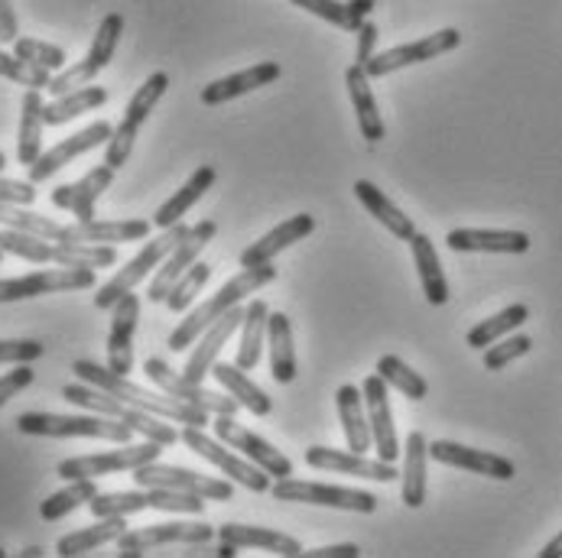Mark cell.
<instances>
[{
    "label": "cell",
    "mask_w": 562,
    "mask_h": 558,
    "mask_svg": "<svg viewBox=\"0 0 562 558\" xmlns=\"http://www.w3.org/2000/svg\"><path fill=\"white\" fill-rule=\"evenodd\" d=\"M53 243L56 240L36 238V235L16 231V228H3L0 231V250L13 253L20 260H30V263H53Z\"/></svg>",
    "instance_id": "45"
},
{
    "label": "cell",
    "mask_w": 562,
    "mask_h": 558,
    "mask_svg": "<svg viewBox=\"0 0 562 558\" xmlns=\"http://www.w3.org/2000/svg\"><path fill=\"white\" fill-rule=\"evenodd\" d=\"M162 445L147 439L144 445H124L114 452H101V455H81V458H66L59 462L56 475L63 480L79 478H104V475H121V471H137L150 462H160Z\"/></svg>",
    "instance_id": "7"
},
{
    "label": "cell",
    "mask_w": 562,
    "mask_h": 558,
    "mask_svg": "<svg viewBox=\"0 0 562 558\" xmlns=\"http://www.w3.org/2000/svg\"><path fill=\"white\" fill-rule=\"evenodd\" d=\"M0 556H3V549H0Z\"/></svg>",
    "instance_id": "64"
},
{
    "label": "cell",
    "mask_w": 562,
    "mask_h": 558,
    "mask_svg": "<svg viewBox=\"0 0 562 558\" xmlns=\"http://www.w3.org/2000/svg\"><path fill=\"white\" fill-rule=\"evenodd\" d=\"M134 480H137V487H172V490H186V493H195L205 500H235V487H232L235 480L205 478V475H195L189 468L160 465V462L137 468Z\"/></svg>",
    "instance_id": "16"
},
{
    "label": "cell",
    "mask_w": 562,
    "mask_h": 558,
    "mask_svg": "<svg viewBox=\"0 0 562 558\" xmlns=\"http://www.w3.org/2000/svg\"><path fill=\"white\" fill-rule=\"evenodd\" d=\"M378 36H381V33H378V26L364 20V23H361V30H358V53H355V62H361V66H364V62L374 56Z\"/></svg>",
    "instance_id": "55"
},
{
    "label": "cell",
    "mask_w": 562,
    "mask_h": 558,
    "mask_svg": "<svg viewBox=\"0 0 562 558\" xmlns=\"http://www.w3.org/2000/svg\"><path fill=\"white\" fill-rule=\"evenodd\" d=\"M316 231V218L313 215H293L290 221L277 225L273 231H267L260 240H254L247 250L241 253V266L250 270V266H260V263H270L280 250L293 247L296 240H306Z\"/></svg>",
    "instance_id": "24"
},
{
    "label": "cell",
    "mask_w": 562,
    "mask_h": 558,
    "mask_svg": "<svg viewBox=\"0 0 562 558\" xmlns=\"http://www.w3.org/2000/svg\"><path fill=\"white\" fill-rule=\"evenodd\" d=\"M218 539L238 546V549H263V553H273V556L283 558H300L306 549L286 536V533H277V529H267V526H244V523H225L218 526Z\"/></svg>",
    "instance_id": "27"
},
{
    "label": "cell",
    "mask_w": 562,
    "mask_h": 558,
    "mask_svg": "<svg viewBox=\"0 0 562 558\" xmlns=\"http://www.w3.org/2000/svg\"><path fill=\"white\" fill-rule=\"evenodd\" d=\"M189 235V228L179 221V225H172V228H166L157 240H147V247L134 257V260H127V266H121L98 293H94V309H101V312H111L127 293H134L137 289V283H144L154 270H160V263L176 250V243Z\"/></svg>",
    "instance_id": "4"
},
{
    "label": "cell",
    "mask_w": 562,
    "mask_h": 558,
    "mask_svg": "<svg viewBox=\"0 0 562 558\" xmlns=\"http://www.w3.org/2000/svg\"><path fill=\"white\" fill-rule=\"evenodd\" d=\"M150 490V510H166V513H189L202 516L205 513V497L172 490V487H147Z\"/></svg>",
    "instance_id": "48"
},
{
    "label": "cell",
    "mask_w": 562,
    "mask_h": 558,
    "mask_svg": "<svg viewBox=\"0 0 562 558\" xmlns=\"http://www.w3.org/2000/svg\"><path fill=\"white\" fill-rule=\"evenodd\" d=\"M446 243L456 253H527L530 238L524 231H487V228H456Z\"/></svg>",
    "instance_id": "26"
},
{
    "label": "cell",
    "mask_w": 562,
    "mask_h": 558,
    "mask_svg": "<svg viewBox=\"0 0 562 558\" xmlns=\"http://www.w3.org/2000/svg\"><path fill=\"white\" fill-rule=\"evenodd\" d=\"M94 270L88 266H56V270H36L20 280H0V303H20L36 299L49 293H72V289H91Z\"/></svg>",
    "instance_id": "10"
},
{
    "label": "cell",
    "mask_w": 562,
    "mask_h": 558,
    "mask_svg": "<svg viewBox=\"0 0 562 558\" xmlns=\"http://www.w3.org/2000/svg\"><path fill=\"white\" fill-rule=\"evenodd\" d=\"M530 348H533V341H530L527 334L510 331V334H504L501 341H494L491 348H484V367H487V371H504V367L514 364L517 357L530 354Z\"/></svg>",
    "instance_id": "49"
},
{
    "label": "cell",
    "mask_w": 562,
    "mask_h": 558,
    "mask_svg": "<svg viewBox=\"0 0 562 558\" xmlns=\"http://www.w3.org/2000/svg\"><path fill=\"white\" fill-rule=\"evenodd\" d=\"M94 497H98V483H94V478L69 480V487H63V490L49 493V497L40 503V516H43L46 523H56V520L69 516L72 510H79V506H85V503H91Z\"/></svg>",
    "instance_id": "40"
},
{
    "label": "cell",
    "mask_w": 562,
    "mask_h": 558,
    "mask_svg": "<svg viewBox=\"0 0 562 558\" xmlns=\"http://www.w3.org/2000/svg\"><path fill=\"white\" fill-rule=\"evenodd\" d=\"M111 137H114V127H111L108 121H94V124H88L85 130L72 134V137H66V140H63V144H56L53 150H46V153L33 162V166H26V169H30V182H33V185H40V182L53 179L63 166H69L72 160H79L81 153H88V150H94V147H108V140H111Z\"/></svg>",
    "instance_id": "18"
},
{
    "label": "cell",
    "mask_w": 562,
    "mask_h": 558,
    "mask_svg": "<svg viewBox=\"0 0 562 558\" xmlns=\"http://www.w3.org/2000/svg\"><path fill=\"white\" fill-rule=\"evenodd\" d=\"M215 231H218V225L209 221V218L199 221L195 228H189V235L179 240L176 250L160 263V270H157V276H154V283H150V289H147V299H150V303H166V296L172 293V286L179 283V276L199 260V253L212 243Z\"/></svg>",
    "instance_id": "15"
},
{
    "label": "cell",
    "mask_w": 562,
    "mask_h": 558,
    "mask_svg": "<svg viewBox=\"0 0 562 558\" xmlns=\"http://www.w3.org/2000/svg\"><path fill=\"white\" fill-rule=\"evenodd\" d=\"M378 374L387 380V387L401 390L403 397L413 399V402L426 399V394H429V384H426L409 364H403L401 357H394V354H384V357L378 361Z\"/></svg>",
    "instance_id": "44"
},
{
    "label": "cell",
    "mask_w": 562,
    "mask_h": 558,
    "mask_svg": "<svg viewBox=\"0 0 562 558\" xmlns=\"http://www.w3.org/2000/svg\"><path fill=\"white\" fill-rule=\"evenodd\" d=\"M166 88H169V76L166 72H154L150 79L134 91V98L124 107V121L114 127V137L108 140V150H104V162L111 169H121L124 162L131 160V150L137 144V134L147 124V117L154 114V107L160 104Z\"/></svg>",
    "instance_id": "5"
},
{
    "label": "cell",
    "mask_w": 562,
    "mask_h": 558,
    "mask_svg": "<svg viewBox=\"0 0 562 558\" xmlns=\"http://www.w3.org/2000/svg\"><path fill=\"white\" fill-rule=\"evenodd\" d=\"M212 185H215V169H212V166H199V169L186 179V185H182L172 198H166V202H162L160 212L154 215V225L162 228V231H166V228H172V225H179V221H182V215H186V212H189V208H192V205H195L209 189H212Z\"/></svg>",
    "instance_id": "36"
},
{
    "label": "cell",
    "mask_w": 562,
    "mask_h": 558,
    "mask_svg": "<svg viewBox=\"0 0 562 558\" xmlns=\"http://www.w3.org/2000/svg\"><path fill=\"white\" fill-rule=\"evenodd\" d=\"M53 263L104 270V266L117 263V250H114V243H53Z\"/></svg>",
    "instance_id": "41"
},
{
    "label": "cell",
    "mask_w": 562,
    "mask_h": 558,
    "mask_svg": "<svg viewBox=\"0 0 562 558\" xmlns=\"http://www.w3.org/2000/svg\"><path fill=\"white\" fill-rule=\"evenodd\" d=\"M277 280V266L273 263H260L241 270L235 280H228L209 303H202L195 312H189V319L179 321V328L169 334V351H186L189 344H195L215 321L222 319L225 312H232L235 306H241L244 299H250L257 289H263L267 283Z\"/></svg>",
    "instance_id": "2"
},
{
    "label": "cell",
    "mask_w": 562,
    "mask_h": 558,
    "mask_svg": "<svg viewBox=\"0 0 562 558\" xmlns=\"http://www.w3.org/2000/svg\"><path fill=\"white\" fill-rule=\"evenodd\" d=\"M13 56H20V59H26V62H33V66H40V69H46V72H63L66 69V49H59V46H53V43H43V39H33V36H23V39H16L13 43Z\"/></svg>",
    "instance_id": "47"
},
{
    "label": "cell",
    "mask_w": 562,
    "mask_h": 558,
    "mask_svg": "<svg viewBox=\"0 0 562 558\" xmlns=\"http://www.w3.org/2000/svg\"><path fill=\"white\" fill-rule=\"evenodd\" d=\"M0 263H3V250H0Z\"/></svg>",
    "instance_id": "63"
},
{
    "label": "cell",
    "mask_w": 562,
    "mask_h": 558,
    "mask_svg": "<svg viewBox=\"0 0 562 558\" xmlns=\"http://www.w3.org/2000/svg\"><path fill=\"white\" fill-rule=\"evenodd\" d=\"M144 374L154 380L157 390L169 394V397L182 399V402H192V406H199V409H205V412H212V415H235V412L241 409V402L232 397V394H215V390H205L202 384L186 380V377L176 374L162 357H150V361L144 364Z\"/></svg>",
    "instance_id": "13"
},
{
    "label": "cell",
    "mask_w": 562,
    "mask_h": 558,
    "mask_svg": "<svg viewBox=\"0 0 562 558\" xmlns=\"http://www.w3.org/2000/svg\"><path fill=\"white\" fill-rule=\"evenodd\" d=\"M355 195H358V202L368 208V215H374V221H381L394 238L401 240H413L416 235V228H413V218L409 215H403L401 208L374 185V182H368V179H358L355 182Z\"/></svg>",
    "instance_id": "35"
},
{
    "label": "cell",
    "mask_w": 562,
    "mask_h": 558,
    "mask_svg": "<svg viewBox=\"0 0 562 558\" xmlns=\"http://www.w3.org/2000/svg\"><path fill=\"white\" fill-rule=\"evenodd\" d=\"M338 419H341V432H345V442L351 452H368L374 445L371 439V422H368V409H364V394L351 384H345L338 390Z\"/></svg>",
    "instance_id": "31"
},
{
    "label": "cell",
    "mask_w": 562,
    "mask_h": 558,
    "mask_svg": "<svg viewBox=\"0 0 562 558\" xmlns=\"http://www.w3.org/2000/svg\"><path fill=\"white\" fill-rule=\"evenodd\" d=\"M267 344H270V374L277 384L296 380V348H293V324L283 312H270L267 321Z\"/></svg>",
    "instance_id": "33"
},
{
    "label": "cell",
    "mask_w": 562,
    "mask_h": 558,
    "mask_svg": "<svg viewBox=\"0 0 562 558\" xmlns=\"http://www.w3.org/2000/svg\"><path fill=\"white\" fill-rule=\"evenodd\" d=\"M303 556H310V558H358L361 556V549H358L355 543H338V546L310 549V553H303Z\"/></svg>",
    "instance_id": "57"
},
{
    "label": "cell",
    "mask_w": 562,
    "mask_h": 558,
    "mask_svg": "<svg viewBox=\"0 0 562 558\" xmlns=\"http://www.w3.org/2000/svg\"><path fill=\"white\" fill-rule=\"evenodd\" d=\"M114 172H117V169H111L108 162H104V166H94L91 172L81 175L79 182H69V185L53 189L49 198H53L56 208L76 215V221H94V205H98V198L111 189Z\"/></svg>",
    "instance_id": "21"
},
{
    "label": "cell",
    "mask_w": 562,
    "mask_h": 558,
    "mask_svg": "<svg viewBox=\"0 0 562 558\" xmlns=\"http://www.w3.org/2000/svg\"><path fill=\"white\" fill-rule=\"evenodd\" d=\"M212 429H215V439H222L225 445L238 448L247 462L263 468L270 478H293V462L283 452H277L267 439L254 435L250 429H244L241 422H235V415H215Z\"/></svg>",
    "instance_id": "14"
},
{
    "label": "cell",
    "mask_w": 562,
    "mask_h": 558,
    "mask_svg": "<svg viewBox=\"0 0 562 558\" xmlns=\"http://www.w3.org/2000/svg\"><path fill=\"white\" fill-rule=\"evenodd\" d=\"M212 377L225 387V394H232V397L238 399L244 409H250L254 415H270V409H273L270 397L247 377V371H241L238 364H218V361H215Z\"/></svg>",
    "instance_id": "39"
},
{
    "label": "cell",
    "mask_w": 562,
    "mask_h": 558,
    "mask_svg": "<svg viewBox=\"0 0 562 558\" xmlns=\"http://www.w3.org/2000/svg\"><path fill=\"white\" fill-rule=\"evenodd\" d=\"M429 458L439 462V465H449V468H462V471H472V475H482V478L494 480H510L517 475L514 462L494 455V452H482V448H469V445H459V442H429Z\"/></svg>",
    "instance_id": "20"
},
{
    "label": "cell",
    "mask_w": 562,
    "mask_h": 558,
    "mask_svg": "<svg viewBox=\"0 0 562 558\" xmlns=\"http://www.w3.org/2000/svg\"><path fill=\"white\" fill-rule=\"evenodd\" d=\"M46 101L40 88H26L20 104V134H16V160L33 166L43 157V127H46Z\"/></svg>",
    "instance_id": "29"
},
{
    "label": "cell",
    "mask_w": 562,
    "mask_h": 558,
    "mask_svg": "<svg viewBox=\"0 0 562 558\" xmlns=\"http://www.w3.org/2000/svg\"><path fill=\"white\" fill-rule=\"evenodd\" d=\"M459 43H462V33L452 30V26H446V30H439V33H429L426 39H416V43H406V46H394V49H387V53H381V56H371V59L364 62V72H368L371 79H384V76L401 72L406 66L439 59L442 53L459 49Z\"/></svg>",
    "instance_id": "12"
},
{
    "label": "cell",
    "mask_w": 562,
    "mask_h": 558,
    "mask_svg": "<svg viewBox=\"0 0 562 558\" xmlns=\"http://www.w3.org/2000/svg\"><path fill=\"white\" fill-rule=\"evenodd\" d=\"M540 558H562V533L557 536V539H550L547 546H543V553H540Z\"/></svg>",
    "instance_id": "59"
},
{
    "label": "cell",
    "mask_w": 562,
    "mask_h": 558,
    "mask_svg": "<svg viewBox=\"0 0 562 558\" xmlns=\"http://www.w3.org/2000/svg\"><path fill=\"white\" fill-rule=\"evenodd\" d=\"M0 79H10L16 81V84H26V88H49V81H53V72H46V69H40V66H33V62H26V59H20V56H10V53H3L0 49Z\"/></svg>",
    "instance_id": "51"
},
{
    "label": "cell",
    "mask_w": 562,
    "mask_h": 558,
    "mask_svg": "<svg viewBox=\"0 0 562 558\" xmlns=\"http://www.w3.org/2000/svg\"><path fill=\"white\" fill-rule=\"evenodd\" d=\"M43 354H46V344L43 341H33V338L0 341V364H33Z\"/></svg>",
    "instance_id": "52"
},
{
    "label": "cell",
    "mask_w": 562,
    "mask_h": 558,
    "mask_svg": "<svg viewBox=\"0 0 562 558\" xmlns=\"http://www.w3.org/2000/svg\"><path fill=\"white\" fill-rule=\"evenodd\" d=\"M91 516L94 520H104V516H134V513H144L150 510V490L140 487V490H117V493H98L91 503H88Z\"/></svg>",
    "instance_id": "43"
},
{
    "label": "cell",
    "mask_w": 562,
    "mask_h": 558,
    "mask_svg": "<svg viewBox=\"0 0 562 558\" xmlns=\"http://www.w3.org/2000/svg\"><path fill=\"white\" fill-rule=\"evenodd\" d=\"M387 380L381 374H371L361 384L364 394V409H368V422H371V439H374V452L384 462H397L401 458V442H397V425H394V409L387 397Z\"/></svg>",
    "instance_id": "17"
},
{
    "label": "cell",
    "mask_w": 562,
    "mask_h": 558,
    "mask_svg": "<svg viewBox=\"0 0 562 558\" xmlns=\"http://www.w3.org/2000/svg\"><path fill=\"white\" fill-rule=\"evenodd\" d=\"M33 377H36V374H33L30 364H13V371H7V374L0 377V406L10 402L20 390H26V387L33 384Z\"/></svg>",
    "instance_id": "53"
},
{
    "label": "cell",
    "mask_w": 562,
    "mask_h": 558,
    "mask_svg": "<svg viewBox=\"0 0 562 558\" xmlns=\"http://www.w3.org/2000/svg\"><path fill=\"white\" fill-rule=\"evenodd\" d=\"M290 3H293V7H303L306 13L319 16L325 23H335V26L345 30V33H358V30H361V20L351 16L348 0H290Z\"/></svg>",
    "instance_id": "50"
},
{
    "label": "cell",
    "mask_w": 562,
    "mask_h": 558,
    "mask_svg": "<svg viewBox=\"0 0 562 558\" xmlns=\"http://www.w3.org/2000/svg\"><path fill=\"white\" fill-rule=\"evenodd\" d=\"M140 321V299L127 293L114 309H111V334H108V367L114 374H131L134 371V331Z\"/></svg>",
    "instance_id": "22"
},
{
    "label": "cell",
    "mask_w": 562,
    "mask_h": 558,
    "mask_svg": "<svg viewBox=\"0 0 562 558\" xmlns=\"http://www.w3.org/2000/svg\"><path fill=\"white\" fill-rule=\"evenodd\" d=\"M215 556H222V558H235V556H238V546H232V543H225V539H222V546H218V549H215Z\"/></svg>",
    "instance_id": "60"
},
{
    "label": "cell",
    "mask_w": 562,
    "mask_h": 558,
    "mask_svg": "<svg viewBox=\"0 0 562 558\" xmlns=\"http://www.w3.org/2000/svg\"><path fill=\"white\" fill-rule=\"evenodd\" d=\"M108 101V91L101 88V84H81L76 91H69V94H59V98H53L49 104H46V127H59V124H69V121H76L81 114H88V111H94V107H101Z\"/></svg>",
    "instance_id": "38"
},
{
    "label": "cell",
    "mask_w": 562,
    "mask_h": 558,
    "mask_svg": "<svg viewBox=\"0 0 562 558\" xmlns=\"http://www.w3.org/2000/svg\"><path fill=\"white\" fill-rule=\"evenodd\" d=\"M270 493L286 503H316V506H335V510H348V513H374L378 510V497L371 490L316 483V480L277 478Z\"/></svg>",
    "instance_id": "8"
},
{
    "label": "cell",
    "mask_w": 562,
    "mask_h": 558,
    "mask_svg": "<svg viewBox=\"0 0 562 558\" xmlns=\"http://www.w3.org/2000/svg\"><path fill=\"white\" fill-rule=\"evenodd\" d=\"M209 276H212V266L202 263V260H195V263L179 276V283L172 286V293L166 296L169 312H186V309L195 303V296L202 293V286L209 283Z\"/></svg>",
    "instance_id": "46"
},
{
    "label": "cell",
    "mask_w": 562,
    "mask_h": 558,
    "mask_svg": "<svg viewBox=\"0 0 562 558\" xmlns=\"http://www.w3.org/2000/svg\"><path fill=\"white\" fill-rule=\"evenodd\" d=\"M121 33H124V16L121 13H108L91 39V49L85 53V59L76 66H66L63 72H56L49 81V94L59 98V94H69L81 84H91V81L101 76V69H108V62L114 59V49L121 43Z\"/></svg>",
    "instance_id": "6"
},
{
    "label": "cell",
    "mask_w": 562,
    "mask_h": 558,
    "mask_svg": "<svg viewBox=\"0 0 562 558\" xmlns=\"http://www.w3.org/2000/svg\"><path fill=\"white\" fill-rule=\"evenodd\" d=\"M426 462H429V442L423 432H409L403 445V503L409 510H419L426 503Z\"/></svg>",
    "instance_id": "30"
},
{
    "label": "cell",
    "mask_w": 562,
    "mask_h": 558,
    "mask_svg": "<svg viewBox=\"0 0 562 558\" xmlns=\"http://www.w3.org/2000/svg\"><path fill=\"white\" fill-rule=\"evenodd\" d=\"M0 202H10V205H33L36 202V189L33 182H16V179H3L0 175Z\"/></svg>",
    "instance_id": "54"
},
{
    "label": "cell",
    "mask_w": 562,
    "mask_h": 558,
    "mask_svg": "<svg viewBox=\"0 0 562 558\" xmlns=\"http://www.w3.org/2000/svg\"><path fill=\"white\" fill-rule=\"evenodd\" d=\"M409 250H413L419 286H423L429 306H446L449 303V283H446V273H442V263H439V253H436L432 240L416 231L413 240H409Z\"/></svg>",
    "instance_id": "32"
},
{
    "label": "cell",
    "mask_w": 562,
    "mask_h": 558,
    "mask_svg": "<svg viewBox=\"0 0 562 558\" xmlns=\"http://www.w3.org/2000/svg\"><path fill=\"white\" fill-rule=\"evenodd\" d=\"M348 10H351V16H355V20H361V23H364V20H368V13L374 10V0H348Z\"/></svg>",
    "instance_id": "58"
},
{
    "label": "cell",
    "mask_w": 562,
    "mask_h": 558,
    "mask_svg": "<svg viewBox=\"0 0 562 558\" xmlns=\"http://www.w3.org/2000/svg\"><path fill=\"white\" fill-rule=\"evenodd\" d=\"M306 465L310 468H319V471H335V475H348V478H364V480H381V483H391V480L401 478V471L394 468V462H384V458H364L361 452H351V448H306Z\"/></svg>",
    "instance_id": "19"
},
{
    "label": "cell",
    "mask_w": 562,
    "mask_h": 558,
    "mask_svg": "<svg viewBox=\"0 0 562 558\" xmlns=\"http://www.w3.org/2000/svg\"><path fill=\"white\" fill-rule=\"evenodd\" d=\"M280 76H283V69H280L277 62H260V66H254V69H244V72H235V76H225V79L205 84L202 104H209V107L228 104V101H235V98H241V94H250V91H257V88H263V84H273Z\"/></svg>",
    "instance_id": "28"
},
{
    "label": "cell",
    "mask_w": 562,
    "mask_h": 558,
    "mask_svg": "<svg viewBox=\"0 0 562 558\" xmlns=\"http://www.w3.org/2000/svg\"><path fill=\"white\" fill-rule=\"evenodd\" d=\"M345 84H348V94H351V104H355V117H358L361 137L368 144H381L384 134H387V127H384V117H381L378 101H374V91H371V76L364 72L361 62L348 66Z\"/></svg>",
    "instance_id": "25"
},
{
    "label": "cell",
    "mask_w": 562,
    "mask_h": 558,
    "mask_svg": "<svg viewBox=\"0 0 562 558\" xmlns=\"http://www.w3.org/2000/svg\"><path fill=\"white\" fill-rule=\"evenodd\" d=\"M16 429L23 435H43V439H104L127 445L134 429L111 415H59V412H23L16 419Z\"/></svg>",
    "instance_id": "3"
},
{
    "label": "cell",
    "mask_w": 562,
    "mask_h": 558,
    "mask_svg": "<svg viewBox=\"0 0 562 558\" xmlns=\"http://www.w3.org/2000/svg\"><path fill=\"white\" fill-rule=\"evenodd\" d=\"M267 321H270V309L263 299H250L244 309L241 321V344H238V357L235 364L241 371H254L260 364V351H263V338H267Z\"/></svg>",
    "instance_id": "37"
},
{
    "label": "cell",
    "mask_w": 562,
    "mask_h": 558,
    "mask_svg": "<svg viewBox=\"0 0 562 558\" xmlns=\"http://www.w3.org/2000/svg\"><path fill=\"white\" fill-rule=\"evenodd\" d=\"M72 371H76V377L85 380V384L101 387L104 394L117 397L121 402H127V406L157 412V415L169 419V422L199 425V429L212 425V412H205V409H199V406H192V402H182V399L169 397V394H162V390L157 394V390H147V387H140V384H131L127 374H114L111 367H98L94 361H76Z\"/></svg>",
    "instance_id": "1"
},
{
    "label": "cell",
    "mask_w": 562,
    "mask_h": 558,
    "mask_svg": "<svg viewBox=\"0 0 562 558\" xmlns=\"http://www.w3.org/2000/svg\"><path fill=\"white\" fill-rule=\"evenodd\" d=\"M124 533H127V516H104L94 526H85V529L63 536L56 543V553L63 558L85 556V553H94V549H101L108 543H117Z\"/></svg>",
    "instance_id": "34"
},
{
    "label": "cell",
    "mask_w": 562,
    "mask_h": 558,
    "mask_svg": "<svg viewBox=\"0 0 562 558\" xmlns=\"http://www.w3.org/2000/svg\"><path fill=\"white\" fill-rule=\"evenodd\" d=\"M20 556H23V558H40V556H43V549H40V546H30V549H23Z\"/></svg>",
    "instance_id": "61"
},
{
    "label": "cell",
    "mask_w": 562,
    "mask_h": 558,
    "mask_svg": "<svg viewBox=\"0 0 562 558\" xmlns=\"http://www.w3.org/2000/svg\"><path fill=\"white\" fill-rule=\"evenodd\" d=\"M3 166H7V157H3V153H0V172H3Z\"/></svg>",
    "instance_id": "62"
},
{
    "label": "cell",
    "mask_w": 562,
    "mask_h": 558,
    "mask_svg": "<svg viewBox=\"0 0 562 558\" xmlns=\"http://www.w3.org/2000/svg\"><path fill=\"white\" fill-rule=\"evenodd\" d=\"M20 23H16V10L13 0H0V43H16L20 36Z\"/></svg>",
    "instance_id": "56"
},
{
    "label": "cell",
    "mask_w": 562,
    "mask_h": 558,
    "mask_svg": "<svg viewBox=\"0 0 562 558\" xmlns=\"http://www.w3.org/2000/svg\"><path fill=\"white\" fill-rule=\"evenodd\" d=\"M218 529H212L209 523H157V526H144V529H127L114 546L121 558H137L147 556L157 546H209V539Z\"/></svg>",
    "instance_id": "11"
},
{
    "label": "cell",
    "mask_w": 562,
    "mask_h": 558,
    "mask_svg": "<svg viewBox=\"0 0 562 558\" xmlns=\"http://www.w3.org/2000/svg\"><path fill=\"white\" fill-rule=\"evenodd\" d=\"M530 319V309L524 306V303H517V306H507L504 312H497V316H491V319H484L482 324H475L472 331H469V348H475V351H484V348H491L494 341H501L504 334H510V331H517L524 321Z\"/></svg>",
    "instance_id": "42"
},
{
    "label": "cell",
    "mask_w": 562,
    "mask_h": 558,
    "mask_svg": "<svg viewBox=\"0 0 562 558\" xmlns=\"http://www.w3.org/2000/svg\"><path fill=\"white\" fill-rule=\"evenodd\" d=\"M244 321V309L241 306H235L232 312H225L222 319L215 321L199 341H195V351H192V357L186 361V367H182V377L186 380H192V384H205V374H212V367H215V361H218V354H222V348L228 344V338L241 328Z\"/></svg>",
    "instance_id": "23"
},
{
    "label": "cell",
    "mask_w": 562,
    "mask_h": 558,
    "mask_svg": "<svg viewBox=\"0 0 562 558\" xmlns=\"http://www.w3.org/2000/svg\"><path fill=\"white\" fill-rule=\"evenodd\" d=\"M179 442H182L189 452H195L199 458H205L209 465H215L222 475H228L235 483H241V487L254 490V493H263V490L273 487V483H270V475H267L263 468H257L254 462H247L241 455L228 452V448L222 445V439L215 442V439L205 435V429H199V425H186V429L179 432Z\"/></svg>",
    "instance_id": "9"
}]
</instances>
